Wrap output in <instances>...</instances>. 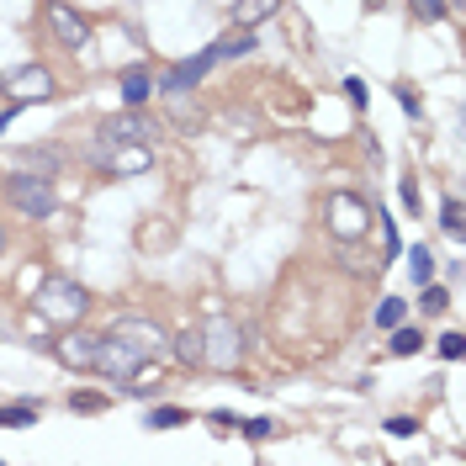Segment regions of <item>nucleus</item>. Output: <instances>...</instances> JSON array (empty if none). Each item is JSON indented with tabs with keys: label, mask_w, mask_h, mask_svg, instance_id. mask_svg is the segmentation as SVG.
I'll return each instance as SVG.
<instances>
[{
	"label": "nucleus",
	"mask_w": 466,
	"mask_h": 466,
	"mask_svg": "<svg viewBox=\"0 0 466 466\" xmlns=\"http://www.w3.org/2000/svg\"><path fill=\"white\" fill-rule=\"evenodd\" d=\"M387 435L393 440H414L419 435V419H387Z\"/></svg>",
	"instance_id": "obj_28"
},
{
	"label": "nucleus",
	"mask_w": 466,
	"mask_h": 466,
	"mask_svg": "<svg viewBox=\"0 0 466 466\" xmlns=\"http://www.w3.org/2000/svg\"><path fill=\"white\" fill-rule=\"evenodd\" d=\"M382 228H387V260H398V255H403V239H398V223H393V212H382Z\"/></svg>",
	"instance_id": "obj_27"
},
{
	"label": "nucleus",
	"mask_w": 466,
	"mask_h": 466,
	"mask_svg": "<svg viewBox=\"0 0 466 466\" xmlns=\"http://www.w3.org/2000/svg\"><path fill=\"white\" fill-rule=\"evenodd\" d=\"M149 133H154V122L138 106H122L117 117L101 122V143H149Z\"/></svg>",
	"instance_id": "obj_10"
},
{
	"label": "nucleus",
	"mask_w": 466,
	"mask_h": 466,
	"mask_svg": "<svg viewBox=\"0 0 466 466\" xmlns=\"http://www.w3.org/2000/svg\"><path fill=\"white\" fill-rule=\"evenodd\" d=\"M440 355H446V361H466V340L462 334H446V340H440Z\"/></svg>",
	"instance_id": "obj_29"
},
{
	"label": "nucleus",
	"mask_w": 466,
	"mask_h": 466,
	"mask_svg": "<svg viewBox=\"0 0 466 466\" xmlns=\"http://www.w3.org/2000/svg\"><path fill=\"white\" fill-rule=\"evenodd\" d=\"M212 48H218V64H223V58H249V53L260 48V37H255V27H239L233 37H218Z\"/></svg>",
	"instance_id": "obj_13"
},
{
	"label": "nucleus",
	"mask_w": 466,
	"mask_h": 466,
	"mask_svg": "<svg viewBox=\"0 0 466 466\" xmlns=\"http://www.w3.org/2000/svg\"><path fill=\"white\" fill-rule=\"evenodd\" d=\"M186 419H191V414H186L180 403H159V409H149L143 424H149V430H175V424H186Z\"/></svg>",
	"instance_id": "obj_19"
},
{
	"label": "nucleus",
	"mask_w": 466,
	"mask_h": 466,
	"mask_svg": "<svg viewBox=\"0 0 466 466\" xmlns=\"http://www.w3.org/2000/svg\"><path fill=\"white\" fill-rule=\"evenodd\" d=\"M170 122H175V127H186V133H196V127H202V111H196V101H191V90H180V95H170Z\"/></svg>",
	"instance_id": "obj_15"
},
{
	"label": "nucleus",
	"mask_w": 466,
	"mask_h": 466,
	"mask_svg": "<svg viewBox=\"0 0 466 466\" xmlns=\"http://www.w3.org/2000/svg\"><path fill=\"white\" fill-rule=\"evenodd\" d=\"M212 64H218V48L207 42V48H202L196 58H186V64H175V69H170V74H164V80H159L154 90H164V95H180V90H196V85H202V80L212 74Z\"/></svg>",
	"instance_id": "obj_8"
},
{
	"label": "nucleus",
	"mask_w": 466,
	"mask_h": 466,
	"mask_svg": "<svg viewBox=\"0 0 466 466\" xmlns=\"http://www.w3.org/2000/svg\"><path fill=\"white\" fill-rule=\"evenodd\" d=\"M90 164L106 170V175H149V170H154V149H149V143H101V138H95Z\"/></svg>",
	"instance_id": "obj_6"
},
{
	"label": "nucleus",
	"mask_w": 466,
	"mask_h": 466,
	"mask_svg": "<svg viewBox=\"0 0 466 466\" xmlns=\"http://www.w3.org/2000/svg\"><path fill=\"white\" fill-rule=\"evenodd\" d=\"M345 90H350V101L366 111V101H371V95H366V80H355V74H350V80H345Z\"/></svg>",
	"instance_id": "obj_31"
},
{
	"label": "nucleus",
	"mask_w": 466,
	"mask_h": 466,
	"mask_svg": "<svg viewBox=\"0 0 466 466\" xmlns=\"http://www.w3.org/2000/svg\"><path fill=\"white\" fill-rule=\"evenodd\" d=\"M409 276H414L419 286L435 281V249H430V244H414V249H409Z\"/></svg>",
	"instance_id": "obj_18"
},
{
	"label": "nucleus",
	"mask_w": 466,
	"mask_h": 466,
	"mask_svg": "<svg viewBox=\"0 0 466 466\" xmlns=\"http://www.w3.org/2000/svg\"><path fill=\"white\" fill-rule=\"evenodd\" d=\"M276 5H281V0H239V5H233V21H239V27H260V21L276 16Z\"/></svg>",
	"instance_id": "obj_16"
},
{
	"label": "nucleus",
	"mask_w": 466,
	"mask_h": 466,
	"mask_svg": "<svg viewBox=\"0 0 466 466\" xmlns=\"http://www.w3.org/2000/svg\"><path fill=\"white\" fill-rule=\"evenodd\" d=\"M21 106H27V101H5V111H0V133H5V127L21 117Z\"/></svg>",
	"instance_id": "obj_34"
},
{
	"label": "nucleus",
	"mask_w": 466,
	"mask_h": 466,
	"mask_svg": "<svg viewBox=\"0 0 466 466\" xmlns=\"http://www.w3.org/2000/svg\"><path fill=\"white\" fill-rule=\"evenodd\" d=\"M387 345H393V355H414V350H419V345H424V334H419V329H409V324H398V329H393V340H387Z\"/></svg>",
	"instance_id": "obj_23"
},
{
	"label": "nucleus",
	"mask_w": 466,
	"mask_h": 466,
	"mask_svg": "<svg viewBox=\"0 0 466 466\" xmlns=\"http://www.w3.org/2000/svg\"><path fill=\"white\" fill-rule=\"evenodd\" d=\"M398 101H403V111H409V117H419V95H414L409 85H398Z\"/></svg>",
	"instance_id": "obj_33"
},
{
	"label": "nucleus",
	"mask_w": 466,
	"mask_h": 466,
	"mask_svg": "<svg viewBox=\"0 0 466 466\" xmlns=\"http://www.w3.org/2000/svg\"><path fill=\"white\" fill-rule=\"evenodd\" d=\"M154 355L133 340V334H122V329H111V334H101V355H95V371L106 377V382H133L143 366H149Z\"/></svg>",
	"instance_id": "obj_2"
},
{
	"label": "nucleus",
	"mask_w": 466,
	"mask_h": 466,
	"mask_svg": "<svg viewBox=\"0 0 466 466\" xmlns=\"http://www.w3.org/2000/svg\"><path fill=\"white\" fill-rule=\"evenodd\" d=\"M403 318H409V302H403V297H393V292H387V297H382V302H377V324H382V329H398V324H403Z\"/></svg>",
	"instance_id": "obj_20"
},
{
	"label": "nucleus",
	"mask_w": 466,
	"mask_h": 466,
	"mask_svg": "<svg viewBox=\"0 0 466 466\" xmlns=\"http://www.w3.org/2000/svg\"><path fill=\"white\" fill-rule=\"evenodd\" d=\"M0 249H5V223H0Z\"/></svg>",
	"instance_id": "obj_35"
},
{
	"label": "nucleus",
	"mask_w": 466,
	"mask_h": 466,
	"mask_svg": "<svg viewBox=\"0 0 466 466\" xmlns=\"http://www.w3.org/2000/svg\"><path fill=\"white\" fill-rule=\"evenodd\" d=\"M196 334H202V366H212V371H233V366L244 361V334H239V324H233L228 313H212Z\"/></svg>",
	"instance_id": "obj_1"
},
{
	"label": "nucleus",
	"mask_w": 466,
	"mask_h": 466,
	"mask_svg": "<svg viewBox=\"0 0 466 466\" xmlns=\"http://www.w3.org/2000/svg\"><path fill=\"white\" fill-rule=\"evenodd\" d=\"M53 355L69 366V371H95V355H101V334H85V329H69L58 345H53Z\"/></svg>",
	"instance_id": "obj_11"
},
{
	"label": "nucleus",
	"mask_w": 466,
	"mask_h": 466,
	"mask_svg": "<svg viewBox=\"0 0 466 466\" xmlns=\"http://www.w3.org/2000/svg\"><path fill=\"white\" fill-rule=\"evenodd\" d=\"M48 32H53L58 48H69V53L90 48V21H85L74 5H64V0H48Z\"/></svg>",
	"instance_id": "obj_7"
},
{
	"label": "nucleus",
	"mask_w": 466,
	"mask_h": 466,
	"mask_svg": "<svg viewBox=\"0 0 466 466\" xmlns=\"http://www.w3.org/2000/svg\"><path fill=\"white\" fill-rule=\"evenodd\" d=\"M409 11H414L419 21H440V16H446V0H409Z\"/></svg>",
	"instance_id": "obj_26"
},
{
	"label": "nucleus",
	"mask_w": 466,
	"mask_h": 466,
	"mask_svg": "<svg viewBox=\"0 0 466 466\" xmlns=\"http://www.w3.org/2000/svg\"><path fill=\"white\" fill-rule=\"evenodd\" d=\"M324 223H329V233H334L340 244H355V239L371 228V212H366V202H361L355 191H334V196L324 202Z\"/></svg>",
	"instance_id": "obj_5"
},
{
	"label": "nucleus",
	"mask_w": 466,
	"mask_h": 466,
	"mask_svg": "<svg viewBox=\"0 0 466 466\" xmlns=\"http://www.w3.org/2000/svg\"><path fill=\"white\" fill-rule=\"evenodd\" d=\"M371 5H377V0H371Z\"/></svg>",
	"instance_id": "obj_36"
},
{
	"label": "nucleus",
	"mask_w": 466,
	"mask_h": 466,
	"mask_svg": "<svg viewBox=\"0 0 466 466\" xmlns=\"http://www.w3.org/2000/svg\"><path fill=\"white\" fill-rule=\"evenodd\" d=\"M117 90H122V106H143V101L154 95V74H149V69H127V74L117 80Z\"/></svg>",
	"instance_id": "obj_12"
},
{
	"label": "nucleus",
	"mask_w": 466,
	"mask_h": 466,
	"mask_svg": "<svg viewBox=\"0 0 466 466\" xmlns=\"http://www.w3.org/2000/svg\"><path fill=\"white\" fill-rule=\"evenodd\" d=\"M69 409H74V414H101V409H106V398H101V393H74V398H69Z\"/></svg>",
	"instance_id": "obj_25"
},
{
	"label": "nucleus",
	"mask_w": 466,
	"mask_h": 466,
	"mask_svg": "<svg viewBox=\"0 0 466 466\" xmlns=\"http://www.w3.org/2000/svg\"><path fill=\"white\" fill-rule=\"evenodd\" d=\"M440 228H446L451 239H462V233H466V223H462V202H456V196H446V207H440Z\"/></svg>",
	"instance_id": "obj_24"
},
{
	"label": "nucleus",
	"mask_w": 466,
	"mask_h": 466,
	"mask_svg": "<svg viewBox=\"0 0 466 466\" xmlns=\"http://www.w3.org/2000/svg\"><path fill=\"white\" fill-rule=\"evenodd\" d=\"M398 191H403V207H409V212H419V186H414V175H403V186H398Z\"/></svg>",
	"instance_id": "obj_32"
},
{
	"label": "nucleus",
	"mask_w": 466,
	"mask_h": 466,
	"mask_svg": "<svg viewBox=\"0 0 466 466\" xmlns=\"http://www.w3.org/2000/svg\"><path fill=\"white\" fill-rule=\"evenodd\" d=\"M48 324H74V318H85V308H90V292L80 286V281H69V276H48L42 286H37V302H32Z\"/></svg>",
	"instance_id": "obj_3"
},
{
	"label": "nucleus",
	"mask_w": 466,
	"mask_h": 466,
	"mask_svg": "<svg viewBox=\"0 0 466 466\" xmlns=\"http://www.w3.org/2000/svg\"><path fill=\"white\" fill-rule=\"evenodd\" d=\"M5 196H11V207H16L21 218H37V223L58 212V196H53L48 175H37V170H21V175H11V180H5Z\"/></svg>",
	"instance_id": "obj_4"
},
{
	"label": "nucleus",
	"mask_w": 466,
	"mask_h": 466,
	"mask_svg": "<svg viewBox=\"0 0 466 466\" xmlns=\"http://www.w3.org/2000/svg\"><path fill=\"white\" fill-rule=\"evenodd\" d=\"M117 329H122V334H133V340H138V345H143L149 355H159V350H170V340H164V334H159V329H154L149 318H122Z\"/></svg>",
	"instance_id": "obj_14"
},
{
	"label": "nucleus",
	"mask_w": 466,
	"mask_h": 466,
	"mask_svg": "<svg viewBox=\"0 0 466 466\" xmlns=\"http://www.w3.org/2000/svg\"><path fill=\"white\" fill-rule=\"evenodd\" d=\"M0 424H5V430H32V424H37V403H11V409H0Z\"/></svg>",
	"instance_id": "obj_21"
},
{
	"label": "nucleus",
	"mask_w": 466,
	"mask_h": 466,
	"mask_svg": "<svg viewBox=\"0 0 466 466\" xmlns=\"http://www.w3.org/2000/svg\"><path fill=\"white\" fill-rule=\"evenodd\" d=\"M419 308H424L430 318H440V313L451 308V292H446V286H435V281H424V297H419Z\"/></svg>",
	"instance_id": "obj_22"
},
{
	"label": "nucleus",
	"mask_w": 466,
	"mask_h": 466,
	"mask_svg": "<svg viewBox=\"0 0 466 466\" xmlns=\"http://www.w3.org/2000/svg\"><path fill=\"white\" fill-rule=\"evenodd\" d=\"M239 430H244V435H249V440H265V435H271V430H276V424H271V419H244V424H239Z\"/></svg>",
	"instance_id": "obj_30"
},
{
	"label": "nucleus",
	"mask_w": 466,
	"mask_h": 466,
	"mask_svg": "<svg viewBox=\"0 0 466 466\" xmlns=\"http://www.w3.org/2000/svg\"><path fill=\"white\" fill-rule=\"evenodd\" d=\"M5 95H11V101H27V106H32V101H48V95H53V74H48L42 64H21V69L5 74Z\"/></svg>",
	"instance_id": "obj_9"
},
{
	"label": "nucleus",
	"mask_w": 466,
	"mask_h": 466,
	"mask_svg": "<svg viewBox=\"0 0 466 466\" xmlns=\"http://www.w3.org/2000/svg\"><path fill=\"white\" fill-rule=\"evenodd\" d=\"M170 350H175L180 366H202V334H196V329H180V334L170 340Z\"/></svg>",
	"instance_id": "obj_17"
}]
</instances>
